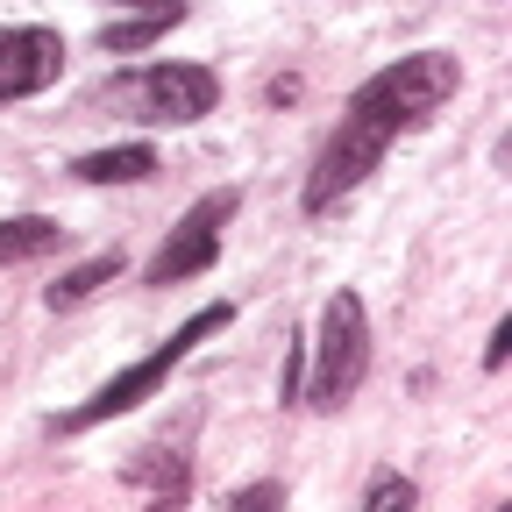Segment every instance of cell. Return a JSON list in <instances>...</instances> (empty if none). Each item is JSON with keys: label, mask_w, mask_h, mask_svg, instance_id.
Listing matches in <instances>:
<instances>
[{"label": "cell", "mask_w": 512, "mask_h": 512, "mask_svg": "<svg viewBox=\"0 0 512 512\" xmlns=\"http://www.w3.org/2000/svg\"><path fill=\"white\" fill-rule=\"evenodd\" d=\"M221 328H228V299L200 306V313H192V320H185V328H178L164 349H150L143 363H128L121 377H107V384H100V392H93L86 406L64 413V434H86V427H100V420H114V413H136L143 399H157V392H164V377H171L192 349H200L207 335H221Z\"/></svg>", "instance_id": "cell-1"}, {"label": "cell", "mask_w": 512, "mask_h": 512, "mask_svg": "<svg viewBox=\"0 0 512 512\" xmlns=\"http://www.w3.org/2000/svg\"><path fill=\"white\" fill-rule=\"evenodd\" d=\"M456 86H463V72H456V57H448V50H413V57H399V64H384L377 79H363L349 107L377 114L392 136H406V128L434 121L448 100H456Z\"/></svg>", "instance_id": "cell-2"}, {"label": "cell", "mask_w": 512, "mask_h": 512, "mask_svg": "<svg viewBox=\"0 0 512 512\" xmlns=\"http://www.w3.org/2000/svg\"><path fill=\"white\" fill-rule=\"evenodd\" d=\"M363 370H370V313L356 292H335L320 306V342H313V384H306V406L320 413H342L363 392Z\"/></svg>", "instance_id": "cell-3"}, {"label": "cell", "mask_w": 512, "mask_h": 512, "mask_svg": "<svg viewBox=\"0 0 512 512\" xmlns=\"http://www.w3.org/2000/svg\"><path fill=\"white\" fill-rule=\"evenodd\" d=\"M399 136L384 128L377 114H363V107H349L342 114V128L328 136V150H320V164H313V178H306V214H328V207H342L349 192L384 164V150H392Z\"/></svg>", "instance_id": "cell-4"}, {"label": "cell", "mask_w": 512, "mask_h": 512, "mask_svg": "<svg viewBox=\"0 0 512 512\" xmlns=\"http://www.w3.org/2000/svg\"><path fill=\"white\" fill-rule=\"evenodd\" d=\"M235 207H242V185H214V192H200V200L178 214V228L164 235V249L150 256L143 285H185V278L214 271V256H221V235H228Z\"/></svg>", "instance_id": "cell-5"}, {"label": "cell", "mask_w": 512, "mask_h": 512, "mask_svg": "<svg viewBox=\"0 0 512 512\" xmlns=\"http://www.w3.org/2000/svg\"><path fill=\"white\" fill-rule=\"evenodd\" d=\"M114 100H121L128 114L157 121V128H185V121L214 114L221 86H214V72H207V64H150V72L121 79V86H114Z\"/></svg>", "instance_id": "cell-6"}, {"label": "cell", "mask_w": 512, "mask_h": 512, "mask_svg": "<svg viewBox=\"0 0 512 512\" xmlns=\"http://www.w3.org/2000/svg\"><path fill=\"white\" fill-rule=\"evenodd\" d=\"M64 72L57 29H0V100H29Z\"/></svg>", "instance_id": "cell-7"}, {"label": "cell", "mask_w": 512, "mask_h": 512, "mask_svg": "<svg viewBox=\"0 0 512 512\" xmlns=\"http://www.w3.org/2000/svg\"><path fill=\"white\" fill-rule=\"evenodd\" d=\"M136 491H150V498H185L192 491V456H185V441H150V448H136V463L121 470Z\"/></svg>", "instance_id": "cell-8"}, {"label": "cell", "mask_w": 512, "mask_h": 512, "mask_svg": "<svg viewBox=\"0 0 512 512\" xmlns=\"http://www.w3.org/2000/svg\"><path fill=\"white\" fill-rule=\"evenodd\" d=\"M72 171H79L86 185H143V178L157 171V150H150V143H114V150H86Z\"/></svg>", "instance_id": "cell-9"}, {"label": "cell", "mask_w": 512, "mask_h": 512, "mask_svg": "<svg viewBox=\"0 0 512 512\" xmlns=\"http://www.w3.org/2000/svg\"><path fill=\"white\" fill-rule=\"evenodd\" d=\"M121 278V249H100V256H86V264H72V271H64L50 292H43V306L50 313H72V306H86L100 285H114Z\"/></svg>", "instance_id": "cell-10"}, {"label": "cell", "mask_w": 512, "mask_h": 512, "mask_svg": "<svg viewBox=\"0 0 512 512\" xmlns=\"http://www.w3.org/2000/svg\"><path fill=\"white\" fill-rule=\"evenodd\" d=\"M57 221L50 214H15V221H0V271L8 264H29V256H50L57 249Z\"/></svg>", "instance_id": "cell-11"}, {"label": "cell", "mask_w": 512, "mask_h": 512, "mask_svg": "<svg viewBox=\"0 0 512 512\" xmlns=\"http://www.w3.org/2000/svg\"><path fill=\"white\" fill-rule=\"evenodd\" d=\"M178 15H185V0H178V8H143L136 22H107V29H100V50H107V57H128V50L157 43V36L178 22Z\"/></svg>", "instance_id": "cell-12"}, {"label": "cell", "mask_w": 512, "mask_h": 512, "mask_svg": "<svg viewBox=\"0 0 512 512\" xmlns=\"http://www.w3.org/2000/svg\"><path fill=\"white\" fill-rule=\"evenodd\" d=\"M413 505H420V484L399 477V470H377L363 484V512H413Z\"/></svg>", "instance_id": "cell-13"}, {"label": "cell", "mask_w": 512, "mask_h": 512, "mask_svg": "<svg viewBox=\"0 0 512 512\" xmlns=\"http://www.w3.org/2000/svg\"><path fill=\"white\" fill-rule=\"evenodd\" d=\"M299 377H306V349L292 342V349H285V377H278V399H285V406H299Z\"/></svg>", "instance_id": "cell-14"}, {"label": "cell", "mask_w": 512, "mask_h": 512, "mask_svg": "<svg viewBox=\"0 0 512 512\" xmlns=\"http://www.w3.org/2000/svg\"><path fill=\"white\" fill-rule=\"evenodd\" d=\"M278 498H285L278 484H249V491H235V505H242V512H256V505H278Z\"/></svg>", "instance_id": "cell-15"}, {"label": "cell", "mask_w": 512, "mask_h": 512, "mask_svg": "<svg viewBox=\"0 0 512 512\" xmlns=\"http://www.w3.org/2000/svg\"><path fill=\"white\" fill-rule=\"evenodd\" d=\"M505 349H512V320H498V328H491V349H484V370H498V363H505Z\"/></svg>", "instance_id": "cell-16"}, {"label": "cell", "mask_w": 512, "mask_h": 512, "mask_svg": "<svg viewBox=\"0 0 512 512\" xmlns=\"http://www.w3.org/2000/svg\"><path fill=\"white\" fill-rule=\"evenodd\" d=\"M114 8H178V0H114Z\"/></svg>", "instance_id": "cell-17"}]
</instances>
